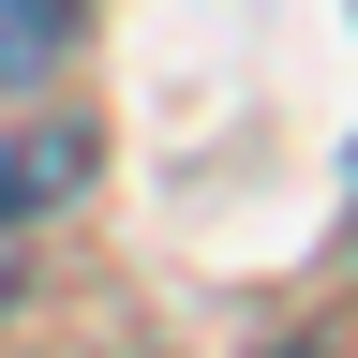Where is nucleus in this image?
I'll use <instances>...</instances> for the list:
<instances>
[{"instance_id":"nucleus-1","label":"nucleus","mask_w":358,"mask_h":358,"mask_svg":"<svg viewBox=\"0 0 358 358\" xmlns=\"http://www.w3.org/2000/svg\"><path fill=\"white\" fill-rule=\"evenodd\" d=\"M60 30H75V0H0V90H30L60 60Z\"/></svg>"}]
</instances>
